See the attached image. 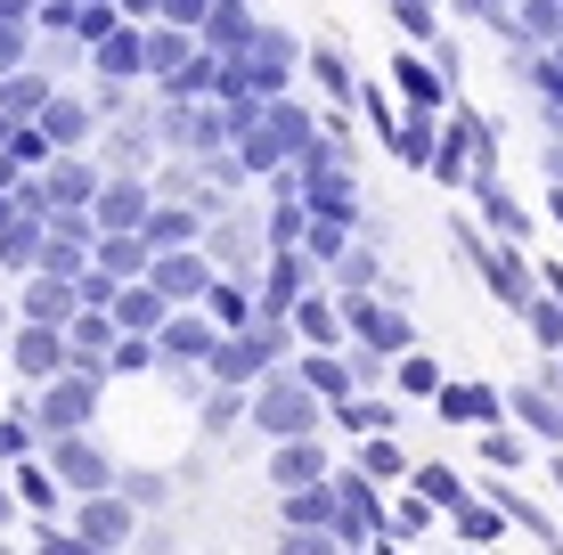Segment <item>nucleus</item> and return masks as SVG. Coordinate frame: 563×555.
<instances>
[{
    "mask_svg": "<svg viewBox=\"0 0 563 555\" xmlns=\"http://www.w3.org/2000/svg\"><path fill=\"white\" fill-rule=\"evenodd\" d=\"M457 254L474 262V278L490 286V302H498V311H515V319L531 311L539 295H548V278H539V262L522 254L515 237H490V229H482V221H457Z\"/></svg>",
    "mask_w": 563,
    "mask_h": 555,
    "instance_id": "f257e3e1",
    "label": "nucleus"
},
{
    "mask_svg": "<svg viewBox=\"0 0 563 555\" xmlns=\"http://www.w3.org/2000/svg\"><path fill=\"white\" fill-rule=\"evenodd\" d=\"M327 425H335V409L310 392V376L295 368V359L254 385V433L262 442H295V433H327Z\"/></svg>",
    "mask_w": 563,
    "mask_h": 555,
    "instance_id": "f03ea898",
    "label": "nucleus"
},
{
    "mask_svg": "<svg viewBox=\"0 0 563 555\" xmlns=\"http://www.w3.org/2000/svg\"><path fill=\"white\" fill-rule=\"evenodd\" d=\"M25 409H33V425H42V442H57V433H99V409H107V376H90V368H66V376H49L42 392H25Z\"/></svg>",
    "mask_w": 563,
    "mask_h": 555,
    "instance_id": "7ed1b4c3",
    "label": "nucleus"
},
{
    "mask_svg": "<svg viewBox=\"0 0 563 555\" xmlns=\"http://www.w3.org/2000/svg\"><path fill=\"white\" fill-rule=\"evenodd\" d=\"M302 57H310V49H302L286 25H262V33H254V49H245V57H229V82L262 90V99H286V90L302 82Z\"/></svg>",
    "mask_w": 563,
    "mask_h": 555,
    "instance_id": "20e7f679",
    "label": "nucleus"
},
{
    "mask_svg": "<svg viewBox=\"0 0 563 555\" xmlns=\"http://www.w3.org/2000/svg\"><path fill=\"white\" fill-rule=\"evenodd\" d=\"M335 499H343V514H335L343 547H376L393 531V499H384V482L367 466H335Z\"/></svg>",
    "mask_w": 563,
    "mask_h": 555,
    "instance_id": "39448f33",
    "label": "nucleus"
},
{
    "mask_svg": "<svg viewBox=\"0 0 563 555\" xmlns=\"http://www.w3.org/2000/svg\"><path fill=\"white\" fill-rule=\"evenodd\" d=\"M343 319H352V343H367V352H384V359L417 352V319L400 311L393 286H376V295H343Z\"/></svg>",
    "mask_w": 563,
    "mask_h": 555,
    "instance_id": "423d86ee",
    "label": "nucleus"
},
{
    "mask_svg": "<svg viewBox=\"0 0 563 555\" xmlns=\"http://www.w3.org/2000/svg\"><path fill=\"white\" fill-rule=\"evenodd\" d=\"M42 457L57 466V482H66L74 499H90V490H114V482H123V466H114V449L99 442V433H57V442H42Z\"/></svg>",
    "mask_w": 563,
    "mask_h": 555,
    "instance_id": "0eeeda50",
    "label": "nucleus"
},
{
    "mask_svg": "<svg viewBox=\"0 0 563 555\" xmlns=\"http://www.w3.org/2000/svg\"><path fill=\"white\" fill-rule=\"evenodd\" d=\"M66 523L82 531V540L99 547V555H131V540H140V523H147V514L123 499V482H114V490H90V499H74Z\"/></svg>",
    "mask_w": 563,
    "mask_h": 555,
    "instance_id": "6e6552de",
    "label": "nucleus"
},
{
    "mask_svg": "<svg viewBox=\"0 0 563 555\" xmlns=\"http://www.w3.org/2000/svg\"><path fill=\"white\" fill-rule=\"evenodd\" d=\"M74 368V343H66V328H42V319H16V335H9V376L25 392H42L49 376H66Z\"/></svg>",
    "mask_w": 563,
    "mask_h": 555,
    "instance_id": "1a4fd4ad",
    "label": "nucleus"
},
{
    "mask_svg": "<svg viewBox=\"0 0 563 555\" xmlns=\"http://www.w3.org/2000/svg\"><path fill=\"white\" fill-rule=\"evenodd\" d=\"M254 286H262V319H295V302L310 295V286H327V270L310 262V245H269Z\"/></svg>",
    "mask_w": 563,
    "mask_h": 555,
    "instance_id": "9d476101",
    "label": "nucleus"
},
{
    "mask_svg": "<svg viewBox=\"0 0 563 555\" xmlns=\"http://www.w3.org/2000/svg\"><path fill=\"white\" fill-rule=\"evenodd\" d=\"M155 295L172 302V311H188V302H205L212 295V278H221V262L205 254V245H172V254H155Z\"/></svg>",
    "mask_w": 563,
    "mask_h": 555,
    "instance_id": "9b49d317",
    "label": "nucleus"
},
{
    "mask_svg": "<svg viewBox=\"0 0 563 555\" xmlns=\"http://www.w3.org/2000/svg\"><path fill=\"white\" fill-rule=\"evenodd\" d=\"M221 335H229L221 319H212L205 302H188V311H172V319H164V335H155V343H164V368H212Z\"/></svg>",
    "mask_w": 563,
    "mask_h": 555,
    "instance_id": "f8f14e48",
    "label": "nucleus"
},
{
    "mask_svg": "<svg viewBox=\"0 0 563 555\" xmlns=\"http://www.w3.org/2000/svg\"><path fill=\"white\" fill-rule=\"evenodd\" d=\"M147 213H155V171H107L99 204H90L99 237H107V229H147Z\"/></svg>",
    "mask_w": 563,
    "mask_h": 555,
    "instance_id": "ddd939ff",
    "label": "nucleus"
},
{
    "mask_svg": "<svg viewBox=\"0 0 563 555\" xmlns=\"http://www.w3.org/2000/svg\"><path fill=\"white\" fill-rule=\"evenodd\" d=\"M16 319H42V328H74V319H82V278H57V270L16 278Z\"/></svg>",
    "mask_w": 563,
    "mask_h": 555,
    "instance_id": "4468645a",
    "label": "nucleus"
},
{
    "mask_svg": "<svg viewBox=\"0 0 563 555\" xmlns=\"http://www.w3.org/2000/svg\"><path fill=\"white\" fill-rule=\"evenodd\" d=\"M327 474H335V449H327V433L269 442V490H302V482H327Z\"/></svg>",
    "mask_w": 563,
    "mask_h": 555,
    "instance_id": "2eb2a0df",
    "label": "nucleus"
},
{
    "mask_svg": "<svg viewBox=\"0 0 563 555\" xmlns=\"http://www.w3.org/2000/svg\"><path fill=\"white\" fill-rule=\"evenodd\" d=\"M90 82H147V25L123 16L99 49H90Z\"/></svg>",
    "mask_w": 563,
    "mask_h": 555,
    "instance_id": "dca6fc26",
    "label": "nucleus"
},
{
    "mask_svg": "<svg viewBox=\"0 0 563 555\" xmlns=\"http://www.w3.org/2000/svg\"><path fill=\"white\" fill-rule=\"evenodd\" d=\"M465 197H474V221L490 229V237H515V245L531 237V204H522L498 171H474V188H465Z\"/></svg>",
    "mask_w": 563,
    "mask_h": 555,
    "instance_id": "f3484780",
    "label": "nucleus"
},
{
    "mask_svg": "<svg viewBox=\"0 0 563 555\" xmlns=\"http://www.w3.org/2000/svg\"><path fill=\"white\" fill-rule=\"evenodd\" d=\"M295 335H302V352H343V343H352V319H343L335 286H310L295 302Z\"/></svg>",
    "mask_w": 563,
    "mask_h": 555,
    "instance_id": "a211bd4d",
    "label": "nucleus"
},
{
    "mask_svg": "<svg viewBox=\"0 0 563 555\" xmlns=\"http://www.w3.org/2000/svg\"><path fill=\"white\" fill-rule=\"evenodd\" d=\"M433 417H441V425H498V417H507V392H498V385H474V376H450V385H441L433 392Z\"/></svg>",
    "mask_w": 563,
    "mask_h": 555,
    "instance_id": "6ab92c4d",
    "label": "nucleus"
},
{
    "mask_svg": "<svg viewBox=\"0 0 563 555\" xmlns=\"http://www.w3.org/2000/svg\"><path fill=\"white\" fill-rule=\"evenodd\" d=\"M393 90H400V107L450 114V74L433 66V49H400V57H393Z\"/></svg>",
    "mask_w": 563,
    "mask_h": 555,
    "instance_id": "aec40b11",
    "label": "nucleus"
},
{
    "mask_svg": "<svg viewBox=\"0 0 563 555\" xmlns=\"http://www.w3.org/2000/svg\"><path fill=\"white\" fill-rule=\"evenodd\" d=\"M507 417L531 433L539 449H563V392H555V385H515V392H507Z\"/></svg>",
    "mask_w": 563,
    "mask_h": 555,
    "instance_id": "412c9836",
    "label": "nucleus"
},
{
    "mask_svg": "<svg viewBox=\"0 0 563 555\" xmlns=\"http://www.w3.org/2000/svg\"><path fill=\"white\" fill-rule=\"evenodd\" d=\"M33 123H42L49 140H57V156H66V147H90V140H99L107 114H99V99H74V90H57V99L33 114Z\"/></svg>",
    "mask_w": 563,
    "mask_h": 555,
    "instance_id": "4be33fe9",
    "label": "nucleus"
},
{
    "mask_svg": "<svg viewBox=\"0 0 563 555\" xmlns=\"http://www.w3.org/2000/svg\"><path fill=\"white\" fill-rule=\"evenodd\" d=\"M197 49H205V33H188V25H172V16H155V25H147V90H164Z\"/></svg>",
    "mask_w": 563,
    "mask_h": 555,
    "instance_id": "5701e85b",
    "label": "nucleus"
},
{
    "mask_svg": "<svg viewBox=\"0 0 563 555\" xmlns=\"http://www.w3.org/2000/svg\"><path fill=\"white\" fill-rule=\"evenodd\" d=\"M335 514H343L335 474H327V482H302V490H278V523L286 531H335Z\"/></svg>",
    "mask_w": 563,
    "mask_h": 555,
    "instance_id": "b1692460",
    "label": "nucleus"
},
{
    "mask_svg": "<svg viewBox=\"0 0 563 555\" xmlns=\"http://www.w3.org/2000/svg\"><path fill=\"white\" fill-rule=\"evenodd\" d=\"M474 457H482V474H522L539 457V442L515 425V417H498V425H482L474 433Z\"/></svg>",
    "mask_w": 563,
    "mask_h": 555,
    "instance_id": "393cba45",
    "label": "nucleus"
},
{
    "mask_svg": "<svg viewBox=\"0 0 563 555\" xmlns=\"http://www.w3.org/2000/svg\"><path fill=\"white\" fill-rule=\"evenodd\" d=\"M197 33H205L212 57H245V49H254V33H262V16H254V0H221Z\"/></svg>",
    "mask_w": 563,
    "mask_h": 555,
    "instance_id": "a878e982",
    "label": "nucleus"
},
{
    "mask_svg": "<svg viewBox=\"0 0 563 555\" xmlns=\"http://www.w3.org/2000/svg\"><path fill=\"white\" fill-rule=\"evenodd\" d=\"M295 368L310 376V392H319L327 409H343V400L360 392V368H352V343H343V352H295Z\"/></svg>",
    "mask_w": 563,
    "mask_h": 555,
    "instance_id": "bb28decb",
    "label": "nucleus"
},
{
    "mask_svg": "<svg viewBox=\"0 0 563 555\" xmlns=\"http://www.w3.org/2000/svg\"><path fill=\"white\" fill-rule=\"evenodd\" d=\"M450 531H457V540H465V547H507V531H515V514H507V507H498V499H490V490H474V499H465V507L450 514Z\"/></svg>",
    "mask_w": 563,
    "mask_h": 555,
    "instance_id": "cd10ccee",
    "label": "nucleus"
},
{
    "mask_svg": "<svg viewBox=\"0 0 563 555\" xmlns=\"http://www.w3.org/2000/svg\"><path fill=\"white\" fill-rule=\"evenodd\" d=\"M205 311L221 319L229 335H238V328H254V319H262V286L238 278V270H221V278H212V295H205Z\"/></svg>",
    "mask_w": 563,
    "mask_h": 555,
    "instance_id": "c85d7f7f",
    "label": "nucleus"
},
{
    "mask_svg": "<svg viewBox=\"0 0 563 555\" xmlns=\"http://www.w3.org/2000/svg\"><path fill=\"white\" fill-rule=\"evenodd\" d=\"M164 319H172V302L155 295V278H131L123 295H114V328L123 335H164Z\"/></svg>",
    "mask_w": 563,
    "mask_h": 555,
    "instance_id": "c756f323",
    "label": "nucleus"
},
{
    "mask_svg": "<svg viewBox=\"0 0 563 555\" xmlns=\"http://www.w3.org/2000/svg\"><path fill=\"white\" fill-rule=\"evenodd\" d=\"M441 123H450V114H424V107H400V131H393V156L409 164V171H433Z\"/></svg>",
    "mask_w": 563,
    "mask_h": 555,
    "instance_id": "7c9ffc66",
    "label": "nucleus"
},
{
    "mask_svg": "<svg viewBox=\"0 0 563 555\" xmlns=\"http://www.w3.org/2000/svg\"><path fill=\"white\" fill-rule=\"evenodd\" d=\"M327 286H335V295H376V286H384V254H376V237H367V229L343 245V262L327 270Z\"/></svg>",
    "mask_w": 563,
    "mask_h": 555,
    "instance_id": "2f4dec72",
    "label": "nucleus"
},
{
    "mask_svg": "<svg viewBox=\"0 0 563 555\" xmlns=\"http://www.w3.org/2000/svg\"><path fill=\"white\" fill-rule=\"evenodd\" d=\"M42 237H49L42 213H16L9 229H0V270H9V278H33V270H42Z\"/></svg>",
    "mask_w": 563,
    "mask_h": 555,
    "instance_id": "473e14b6",
    "label": "nucleus"
},
{
    "mask_svg": "<svg viewBox=\"0 0 563 555\" xmlns=\"http://www.w3.org/2000/svg\"><path fill=\"white\" fill-rule=\"evenodd\" d=\"M302 74H310V82H319L327 90V99H343V107H360V74H352V57H343L335 42H310V57H302Z\"/></svg>",
    "mask_w": 563,
    "mask_h": 555,
    "instance_id": "72a5a7b5",
    "label": "nucleus"
},
{
    "mask_svg": "<svg viewBox=\"0 0 563 555\" xmlns=\"http://www.w3.org/2000/svg\"><path fill=\"white\" fill-rule=\"evenodd\" d=\"M197 425L212 433V442H221V433H238V425H254V392H245V385H205Z\"/></svg>",
    "mask_w": 563,
    "mask_h": 555,
    "instance_id": "f704fd0d",
    "label": "nucleus"
},
{
    "mask_svg": "<svg viewBox=\"0 0 563 555\" xmlns=\"http://www.w3.org/2000/svg\"><path fill=\"white\" fill-rule=\"evenodd\" d=\"M335 433H352V442L360 433H400V400L393 392H352L335 409Z\"/></svg>",
    "mask_w": 563,
    "mask_h": 555,
    "instance_id": "c9c22d12",
    "label": "nucleus"
},
{
    "mask_svg": "<svg viewBox=\"0 0 563 555\" xmlns=\"http://www.w3.org/2000/svg\"><path fill=\"white\" fill-rule=\"evenodd\" d=\"M352 466H367L384 490H393V482H409V474H417V466H409V449H400V433H360Z\"/></svg>",
    "mask_w": 563,
    "mask_h": 555,
    "instance_id": "e433bc0d",
    "label": "nucleus"
},
{
    "mask_svg": "<svg viewBox=\"0 0 563 555\" xmlns=\"http://www.w3.org/2000/svg\"><path fill=\"white\" fill-rule=\"evenodd\" d=\"M409 490H424V499H433L441 514H457V507H465V499H474V490H482V482H465V474H457V466H441V457H424V466L409 474Z\"/></svg>",
    "mask_w": 563,
    "mask_h": 555,
    "instance_id": "4c0bfd02",
    "label": "nucleus"
},
{
    "mask_svg": "<svg viewBox=\"0 0 563 555\" xmlns=\"http://www.w3.org/2000/svg\"><path fill=\"white\" fill-rule=\"evenodd\" d=\"M441 385H450V376H441V359L424 352V343H417V352H400V359H393V392H400V400H433Z\"/></svg>",
    "mask_w": 563,
    "mask_h": 555,
    "instance_id": "58836bf2",
    "label": "nucleus"
},
{
    "mask_svg": "<svg viewBox=\"0 0 563 555\" xmlns=\"http://www.w3.org/2000/svg\"><path fill=\"white\" fill-rule=\"evenodd\" d=\"M441 523H450V514H441L433 499H424V490H409V499H393V540H409V547H417V540H433Z\"/></svg>",
    "mask_w": 563,
    "mask_h": 555,
    "instance_id": "ea45409f",
    "label": "nucleus"
},
{
    "mask_svg": "<svg viewBox=\"0 0 563 555\" xmlns=\"http://www.w3.org/2000/svg\"><path fill=\"white\" fill-rule=\"evenodd\" d=\"M393 25L409 49H433L441 42V0H393Z\"/></svg>",
    "mask_w": 563,
    "mask_h": 555,
    "instance_id": "a19ab883",
    "label": "nucleus"
},
{
    "mask_svg": "<svg viewBox=\"0 0 563 555\" xmlns=\"http://www.w3.org/2000/svg\"><path fill=\"white\" fill-rule=\"evenodd\" d=\"M123 499L140 507V514H164L172 507V474L164 466H123Z\"/></svg>",
    "mask_w": 563,
    "mask_h": 555,
    "instance_id": "79ce46f5",
    "label": "nucleus"
},
{
    "mask_svg": "<svg viewBox=\"0 0 563 555\" xmlns=\"http://www.w3.org/2000/svg\"><path fill=\"white\" fill-rule=\"evenodd\" d=\"M131 376H164V343L155 335H123L114 343V385H131Z\"/></svg>",
    "mask_w": 563,
    "mask_h": 555,
    "instance_id": "37998d69",
    "label": "nucleus"
},
{
    "mask_svg": "<svg viewBox=\"0 0 563 555\" xmlns=\"http://www.w3.org/2000/svg\"><path fill=\"white\" fill-rule=\"evenodd\" d=\"M522 328H531L539 352H563V295H539L531 311H522Z\"/></svg>",
    "mask_w": 563,
    "mask_h": 555,
    "instance_id": "c03bdc74",
    "label": "nucleus"
},
{
    "mask_svg": "<svg viewBox=\"0 0 563 555\" xmlns=\"http://www.w3.org/2000/svg\"><path fill=\"white\" fill-rule=\"evenodd\" d=\"M25 555H99V547H90V540H82V531H74V523H33Z\"/></svg>",
    "mask_w": 563,
    "mask_h": 555,
    "instance_id": "a18cd8bd",
    "label": "nucleus"
},
{
    "mask_svg": "<svg viewBox=\"0 0 563 555\" xmlns=\"http://www.w3.org/2000/svg\"><path fill=\"white\" fill-rule=\"evenodd\" d=\"M9 156H16V164H25V171H42V164L57 156V140H49V131H42V123H16V140H9Z\"/></svg>",
    "mask_w": 563,
    "mask_h": 555,
    "instance_id": "49530a36",
    "label": "nucleus"
},
{
    "mask_svg": "<svg viewBox=\"0 0 563 555\" xmlns=\"http://www.w3.org/2000/svg\"><path fill=\"white\" fill-rule=\"evenodd\" d=\"M278 555H352L335 531H278Z\"/></svg>",
    "mask_w": 563,
    "mask_h": 555,
    "instance_id": "de8ad7c7",
    "label": "nucleus"
},
{
    "mask_svg": "<svg viewBox=\"0 0 563 555\" xmlns=\"http://www.w3.org/2000/svg\"><path fill=\"white\" fill-rule=\"evenodd\" d=\"M33 66V25H0V74Z\"/></svg>",
    "mask_w": 563,
    "mask_h": 555,
    "instance_id": "09e8293b",
    "label": "nucleus"
},
{
    "mask_svg": "<svg viewBox=\"0 0 563 555\" xmlns=\"http://www.w3.org/2000/svg\"><path fill=\"white\" fill-rule=\"evenodd\" d=\"M172 547H180V540H172V523H164V514H147V523H140V540H131V555H172Z\"/></svg>",
    "mask_w": 563,
    "mask_h": 555,
    "instance_id": "8fccbe9b",
    "label": "nucleus"
},
{
    "mask_svg": "<svg viewBox=\"0 0 563 555\" xmlns=\"http://www.w3.org/2000/svg\"><path fill=\"white\" fill-rule=\"evenodd\" d=\"M212 9H221V0H164V16H172V25H188V33H197Z\"/></svg>",
    "mask_w": 563,
    "mask_h": 555,
    "instance_id": "3c124183",
    "label": "nucleus"
},
{
    "mask_svg": "<svg viewBox=\"0 0 563 555\" xmlns=\"http://www.w3.org/2000/svg\"><path fill=\"white\" fill-rule=\"evenodd\" d=\"M16 514H25V499H16V482H9V466H0V540L16 531Z\"/></svg>",
    "mask_w": 563,
    "mask_h": 555,
    "instance_id": "603ef678",
    "label": "nucleus"
},
{
    "mask_svg": "<svg viewBox=\"0 0 563 555\" xmlns=\"http://www.w3.org/2000/svg\"><path fill=\"white\" fill-rule=\"evenodd\" d=\"M0 25H33L42 33V0H0Z\"/></svg>",
    "mask_w": 563,
    "mask_h": 555,
    "instance_id": "864d4df0",
    "label": "nucleus"
},
{
    "mask_svg": "<svg viewBox=\"0 0 563 555\" xmlns=\"http://www.w3.org/2000/svg\"><path fill=\"white\" fill-rule=\"evenodd\" d=\"M131 16H140V25H155V16H164V0H123Z\"/></svg>",
    "mask_w": 563,
    "mask_h": 555,
    "instance_id": "5fc2aeb1",
    "label": "nucleus"
},
{
    "mask_svg": "<svg viewBox=\"0 0 563 555\" xmlns=\"http://www.w3.org/2000/svg\"><path fill=\"white\" fill-rule=\"evenodd\" d=\"M16 213H25V204H16V188H0V229H9Z\"/></svg>",
    "mask_w": 563,
    "mask_h": 555,
    "instance_id": "6e6d98bb",
    "label": "nucleus"
},
{
    "mask_svg": "<svg viewBox=\"0 0 563 555\" xmlns=\"http://www.w3.org/2000/svg\"><path fill=\"white\" fill-rule=\"evenodd\" d=\"M548 482H555V499H563V449H548Z\"/></svg>",
    "mask_w": 563,
    "mask_h": 555,
    "instance_id": "4d7b16f0",
    "label": "nucleus"
},
{
    "mask_svg": "<svg viewBox=\"0 0 563 555\" xmlns=\"http://www.w3.org/2000/svg\"><path fill=\"white\" fill-rule=\"evenodd\" d=\"M548 221H555V229H563V180H555V188H548Z\"/></svg>",
    "mask_w": 563,
    "mask_h": 555,
    "instance_id": "13d9d810",
    "label": "nucleus"
},
{
    "mask_svg": "<svg viewBox=\"0 0 563 555\" xmlns=\"http://www.w3.org/2000/svg\"><path fill=\"white\" fill-rule=\"evenodd\" d=\"M0 555H25V547H16V540H0Z\"/></svg>",
    "mask_w": 563,
    "mask_h": 555,
    "instance_id": "bf43d9fd",
    "label": "nucleus"
},
{
    "mask_svg": "<svg viewBox=\"0 0 563 555\" xmlns=\"http://www.w3.org/2000/svg\"><path fill=\"white\" fill-rule=\"evenodd\" d=\"M352 555H367V547H352Z\"/></svg>",
    "mask_w": 563,
    "mask_h": 555,
    "instance_id": "052dcab7",
    "label": "nucleus"
},
{
    "mask_svg": "<svg viewBox=\"0 0 563 555\" xmlns=\"http://www.w3.org/2000/svg\"><path fill=\"white\" fill-rule=\"evenodd\" d=\"M0 409H9V400H0Z\"/></svg>",
    "mask_w": 563,
    "mask_h": 555,
    "instance_id": "680f3d73",
    "label": "nucleus"
}]
</instances>
